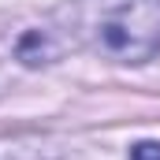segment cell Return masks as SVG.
Segmentation results:
<instances>
[{
    "mask_svg": "<svg viewBox=\"0 0 160 160\" xmlns=\"http://www.w3.org/2000/svg\"><path fill=\"white\" fill-rule=\"evenodd\" d=\"M60 30L104 60L145 63L160 52V0H67Z\"/></svg>",
    "mask_w": 160,
    "mask_h": 160,
    "instance_id": "obj_1",
    "label": "cell"
},
{
    "mask_svg": "<svg viewBox=\"0 0 160 160\" xmlns=\"http://www.w3.org/2000/svg\"><path fill=\"white\" fill-rule=\"evenodd\" d=\"M130 160H160V142H142L130 149Z\"/></svg>",
    "mask_w": 160,
    "mask_h": 160,
    "instance_id": "obj_2",
    "label": "cell"
}]
</instances>
